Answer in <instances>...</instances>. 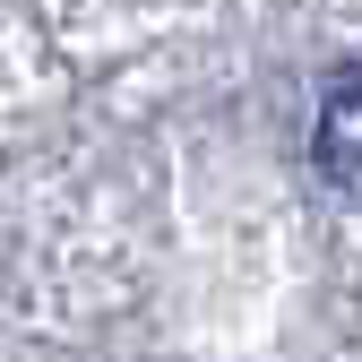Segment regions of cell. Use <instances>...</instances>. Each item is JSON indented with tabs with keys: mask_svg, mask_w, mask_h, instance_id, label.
<instances>
[{
	"mask_svg": "<svg viewBox=\"0 0 362 362\" xmlns=\"http://www.w3.org/2000/svg\"><path fill=\"white\" fill-rule=\"evenodd\" d=\"M310 156L337 190H362V61L328 69L320 86V121H310Z\"/></svg>",
	"mask_w": 362,
	"mask_h": 362,
	"instance_id": "cell-1",
	"label": "cell"
}]
</instances>
